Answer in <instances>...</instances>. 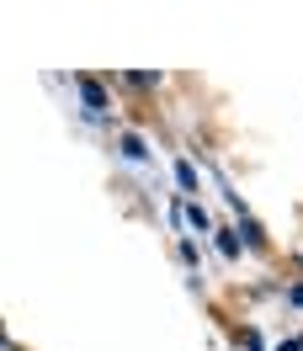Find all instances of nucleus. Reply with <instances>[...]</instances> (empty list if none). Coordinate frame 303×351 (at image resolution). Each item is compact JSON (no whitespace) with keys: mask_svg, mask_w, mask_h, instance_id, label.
Returning <instances> with one entry per match:
<instances>
[{"mask_svg":"<svg viewBox=\"0 0 303 351\" xmlns=\"http://www.w3.org/2000/svg\"><path fill=\"white\" fill-rule=\"evenodd\" d=\"M218 250H223V256H239V240L229 234V229H218Z\"/></svg>","mask_w":303,"mask_h":351,"instance_id":"obj_4","label":"nucleus"},{"mask_svg":"<svg viewBox=\"0 0 303 351\" xmlns=\"http://www.w3.org/2000/svg\"><path fill=\"white\" fill-rule=\"evenodd\" d=\"M175 181H181V186H186V192H192V186H197V171H192V165H186V160H181V165H175Z\"/></svg>","mask_w":303,"mask_h":351,"instance_id":"obj_3","label":"nucleus"},{"mask_svg":"<svg viewBox=\"0 0 303 351\" xmlns=\"http://www.w3.org/2000/svg\"><path fill=\"white\" fill-rule=\"evenodd\" d=\"M0 351H16V341H11V335H5V330H0Z\"/></svg>","mask_w":303,"mask_h":351,"instance_id":"obj_6","label":"nucleus"},{"mask_svg":"<svg viewBox=\"0 0 303 351\" xmlns=\"http://www.w3.org/2000/svg\"><path fill=\"white\" fill-rule=\"evenodd\" d=\"M123 154H128V160H144V144H138V138L128 133V138H123Z\"/></svg>","mask_w":303,"mask_h":351,"instance_id":"obj_5","label":"nucleus"},{"mask_svg":"<svg viewBox=\"0 0 303 351\" xmlns=\"http://www.w3.org/2000/svg\"><path fill=\"white\" fill-rule=\"evenodd\" d=\"M80 96H86V107H90V112H107V90H101V80L80 75Z\"/></svg>","mask_w":303,"mask_h":351,"instance_id":"obj_1","label":"nucleus"},{"mask_svg":"<svg viewBox=\"0 0 303 351\" xmlns=\"http://www.w3.org/2000/svg\"><path fill=\"white\" fill-rule=\"evenodd\" d=\"M117 80H123L128 90H154L160 86V75H117Z\"/></svg>","mask_w":303,"mask_h":351,"instance_id":"obj_2","label":"nucleus"}]
</instances>
